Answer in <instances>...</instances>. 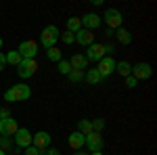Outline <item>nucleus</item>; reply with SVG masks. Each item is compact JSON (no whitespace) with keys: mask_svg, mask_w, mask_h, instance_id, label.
Returning <instances> with one entry per match:
<instances>
[{"mask_svg":"<svg viewBox=\"0 0 157 155\" xmlns=\"http://www.w3.org/2000/svg\"><path fill=\"white\" fill-rule=\"evenodd\" d=\"M126 86L132 90V88H136V86H138V80H136V78H132V76H128V78H126Z\"/></svg>","mask_w":157,"mask_h":155,"instance_id":"obj_28","label":"nucleus"},{"mask_svg":"<svg viewBox=\"0 0 157 155\" xmlns=\"http://www.w3.org/2000/svg\"><path fill=\"white\" fill-rule=\"evenodd\" d=\"M90 155H103V151H92Z\"/></svg>","mask_w":157,"mask_h":155,"instance_id":"obj_35","label":"nucleus"},{"mask_svg":"<svg viewBox=\"0 0 157 155\" xmlns=\"http://www.w3.org/2000/svg\"><path fill=\"white\" fill-rule=\"evenodd\" d=\"M75 155H88L86 151H75Z\"/></svg>","mask_w":157,"mask_h":155,"instance_id":"obj_34","label":"nucleus"},{"mask_svg":"<svg viewBox=\"0 0 157 155\" xmlns=\"http://www.w3.org/2000/svg\"><path fill=\"white\" fill-rule=\"evenodd\" d=\"M46 57H48L50 61H55V63H59V61H61V50H59L57 46L46 48Z\"/></svg>","mask_w":157,"mask_h":155,"instance_id":"obj_24","label":"nucleus"},{"mask_svg":"<svg viewBox=\"0 0 157 155\" xmlns=\"http://www.w3.org/2000/svg\"><path fill=\"white\" fill-rule=\"evenodd\" d=\"M0 155H6V153H4V151H2V149H0Z\"/></svg>","mask_w":157,"mask_h":155,"instance_id":"obj_36","label":"nucleus"},{"mask_svg":"<svg viewBox=\"0 0 157 155\" xmlns=\"http://www.w3.org/2000/svg\"><path fill=\"white\" fill-rule=\"evenodd\" d=\"M36 72H38L36 59H21V63L17 65V76H19L21 80H29Z\"/></svg>","mask_w":157,"mask_h":155,"instance_id":"obj_4","label":"nucleus"},{"mask_svg":"<svg viewBox=\"0 0 157 155\" xmlns=\"http://www.w3.org/2000/svg\"><path fill=\"white\" fill-rule=\"evenodd\" d=\"M78 132H82V134H90L92 132V122L90 119H80V124H78Z\"/></svg>","mask_w":157,"mask_h":155,"instance_id":"obj_23","label":"nucleus"},{"mask_svg":"<svg viewBox=\"0 0 157 155\" xmlns=\"http://www.w3.org/2000/svg\"><path fill=\"white\" fill-rule=\"evenodd\" d=\"M6 65V61H4V52H0V67H4Z\"/></svg>","mask_w":157,"mask_h":155,"instance_id":"obj_32","label":"nucleus"},{"mask_svg":"<svg viewBox=\"0 0 157 155\" xmlns=\"http://www.w3.org/2000/svg\"><path fill=\"white\" fill-rule=\"evenodd\" d=\"M32 96V88L27 84H15L4 92V101L6 103H17V101H27Z\"/></svg>","mask_w":157,"mask_h":155,"instance_id":"obj_1","label":"nucleus"},{"mask_svg":"<svg viewBox=\"0 0 157 155\" xmlns=\"http://www.w3.org/2000/svg\"><path fill=\"white\" fill-rule=\"evenodd\" d=\"M59 40H63V44H73L75 42V34H71V32H65V34H61Z\"/></svg>","mask_w":157,"mask_h":155,"instance_id":"obj_26","label":"nucleus"},{"mask_svg":"<svg viewBox=\"0 0 157 155\" xmlns=\"http://www.w3.org/2000/svg\"><path fill=\"white\" fill-rule=\"evenodd\" d=\"M65 27H67V32L78 34V32L82 29V21H80V17H69V19L65 21Z\"/></svg>","mask_w":157,"mask_h":155,"instance_id":"obj_19","label":"nucleus"},{"mask_svg":"<svg viewBox=\"0 0 157 155\" xmlns=\"http://www.w3.org/2000/svg\"><path fill=\"white\" fill-rule=\"evenodd\" d=\"M75 42L82 44V46H90V44L94 42V32H88V29L82 27V29L75 34Z\"/></svg>","mask_w":157,"mask_h":155,"instance_id":"obj_14","label":"nucleus"},{"mask_svg":"<svg viewBox=\"0 0 157 155\" xmlns=\"http://www.w3.org/2000/svg\"><path fill=\"white\" fill-rule=\"evenodd\" d=\"M86 61H101L103 57H107V52H105V44H101V42H92L90 46H88V50H86Z\"/></svg>","mask_w":157,"mask_h":155,"instance_id":"obj_7","label":"nucleus"},{"mask_svg":"<svg viewBox=\"0 0 157 155\" xmlns=\"http://www.w3.org/2000/svg\"><path fill=\"white\" fill-rule=\"evenodd\" d=\"M103 128H105V119H94V122H92V132H98V134H101V132H103Z\"/></svg>","mask_w":157,"mask_h":155,"instance_id":"obj_27","label":"nucleus"},{"mask_svg":"<svg viewBox=\"0 0 157 155\" xmlns=\"http://www.w3.org/2000/svg\"><path fill=\"white\" fill-rule=\"evenodd\" d=\"M42 155H61V153L57 151V149H50V147H48V149H44V151H42Z\"/></svg>","mask_w":157,"mask_h":155,"instance_id":"obj_31","label":"nucleus"},{"mask_svg":"<svg viewBox=\"0 0 157 155\" xmlns=\"http://www.w3.org/2000/svg\"><path fill=\"white\" fill-rule=\"evenodd\" d=\"M90 2H92L94 6H103V0H90Z\"/></svg>","mask_w":157,"mask_h":155,"instance_id":"obj_33","label":"nucleus"},{"mask_svg":"<svg viewBox=\"0 0 157 155\" xmlns=\"http://www.w3.org/2000/svg\"><path fill=\"white\" fill-rule=\"evenodd\" d=\"M4 61H6V63H11V65H15V67H17V65L21 63V55H19L17 50H11V52H6V55H4Z\"/></svg>","mask_w":157,"mask_h":155,"instance_id":"obj_21","label":"nucleus"},{"mask_svg":"<svg viewBox=\"0 0 157 155\" xmlns=\"http://www.w3.org/2000/svg\"><path fill=\"white\" fill-rule=\"evenodd\" d=\"M19 130V124L15 118H6V119H0V136H15V132Z\"/></svg>","mask_w":157,"mask_h":155,"instance_id":"obj_9","label":"nucleus"},{"mask_svg":"<svg viewBox=\"0 0 157 155\" xmlns=\"http://www.w3.org/2000/svg\"><path fill=\"white\" fill-rule=\"evenodd\" d=\"M17 52L21 55V59H36L38 55V42L36 40H23L19 48H17Z\"/></svg>","mask_w":157,"mask_h":155,"instance_id":"obj_5","label":"nucleus"},{"mask_svg":"<svg viewBox=\"0 0 157 155\" xmlns=\"http://www.w3.org/2000/svg\"><path fill=\"white\" fill-rule=\"evenodd\" d=\"M67 78H69V82H71V84H80V82H84V72H80V69H71V72L67 73Z\"/></svg>","mask_w":157,"mask_h":155,"instance_id":"obj_22","label":"nucleus"},{"mask_svg":"<svg viewBox=\"0 0 157 155\" xmlns=\"http://www.w3.org/2000/svg\"><path fill=\"white\" fill-rule=\"evenodd\" d=\"M6 118H13L9 109H0V119H6Z\"/></svg>","mask_w":157,"mask_h":155,"instance_id":"obj_30","label":"nucleus"},{"mask_svg":"<svg viewBox=\"0 0 157 155\" xmlns=\"http://www.w3.org/2000/svg\"><path fill=\"white\" fill-rule=\"evenodd\" d=\"M84 141H86V136L82 134V132H71L69 134V138H67V143H69V147H71L73 151H80L82 147H84Z\"/></svg>","mask_w":157,"mask_h":155,"instance_id":"obj_15","label":"nucleus"},{"mask_svg":"<svg viewBox=\"0 0 157 155\" xmlns=\"http://www.w3.org/2000/svg\"><path fill=\"white\" fill-rule=\"evenodd\" d=\"M80 21H82V27L88 29V32H94V29H98L103 25V19H101L98 13H86V15L80 17Z\"/></svg>","mask_w":157,"mask_h":155,"instance_id":"obj_6","label":"nucleus"},{"mask_svg":"<svg viewBox=\"0 0 157 155\" xmlns=\"http://www.w3.org/2000/svg\"><path fill=\"white\" fill-rule=\"evenodd\" d=\"M0 48H2V38H0Z\"/></svg>","mask_w":157,"mask_h":155,"instance_id":"obj_37","label":"nucleus"},{"mask_svg":"<svg viewBox=\"0 0 157 155\" xmlns=\"http://www.w3.org/2000/svg\"><path fill=\"white\" fill-rule=\"evenodd\" d=\"M32 132L27 130V128H19V130L15 132V145L17 147H21V149H27L29 145H32Z\"/></svg>","mask_w":157,"mask_h":155,"instance_id":"obj_13","label":"nucleus"},{"mask_svg":"<svg viewBox=\"0 0 157 155\" xmlns=\"http://www.w3.org/2000/svg\"><path fill=\"white\" fill-rule=\"evenodd\" d=\"M101 19L107 23V27L111 32L120 29L121 25H124V15H121V11H117V9H107L105 15H101Z\"/></svg>","mask_w":157,"mask_h":155,"instance_id":"obj_3","label":"nucleus"},{"mask_svg":"<svg viewBox=\"0 0 157 155\" xmlns=\"http://www.w3.org/2000/svg\"><path fill=\"white\" fill-rule=\"evenodd\" d=\"M132 78H136L138 82L140 80H149L151 76H153V67L149 65V63H136L132 65V73H130Z\"/></svg>","mask_w":157,"mask_h":155,"instance_id":"obj_8","label":"nucleus"},{"mask_svg":"<svg viewBox=\"0 0 157 155\" xmlns=\"http://www.w3.org/2000/svg\"><path fill=\"white\" fill-rule=\"evenodd\" d=\"M84 147H88V151H101L103 149V136L98 132H90L86 134V141H84Z\"/></svg>","mask_w":157,"mask_h":155,"instance_id":"obj_12","label":"nucleus"},{"mask_svg":"<svg viewBox=\"0 0 157 155\" xmlns=\"http://www.w3.org/2000/svg\"><path fill=\"white\" fill-rule=\"evenodd\" d=\"M115 72L124 76V78H128L130 73H132V63H128V61H115Z\"/></svg>","mask_w":157,"mask_h":155,"instance_id":"obj_17","label":"nucleus"},{"mask_svg":"<svg viewBox=\"0 0 157 155\" xmlns=\"http://www.w3.org/2000/svg\"><path fill=\"white\" fill-rule=\"evenodd\" d=\"M57 69H59V73H63V76H67V73L71 72V65H69V61L61 59L59 63H57Z\"/></svg>","mask_w":157,"mask_h":155,"instance_id":"obj_25","label":"nucleus"},{"mask_svg":"<svg viewBox=\"0 0 157 155\" xmlns=\"http://www.w3.org/2000/svg\"><path fill=\"white\" fill-rule=\"evenodd\" d=\"M97 72L101 73V78H109L111 73L115 72V59L113 57H103V59L98 61Z\"/></svg>","mask_w":157,"mask_h":155,"instance_id":"obj_10","label":"nucleus"},{"mask_svg":"<svg viewBox=\"0 0 157 155\" xmlns=\"http://www.w3.org/2000/svg\"><path fill=\"white\" fill-rule=\"evenodd\" d=\"M50 134L46 130H40V132H36L34 136H32V145L36 147V149H40V151H44V149H48L50 147Z\"/></svg>","mask_w":157,"mask_h":155,"instance_id":"obj_11","label":"nucleus"},{"mask_svg":"<svg viewBox=\"0 0 157 155\" xmlns=\"http://www.w3.org/2000/svg\"><path fill=\"white\" fill-rule=\"evenodd\" d=\"M84 80L88 84H101V80H103V78H101V73L97 72V67H92V69H88V72L84 73Z\"/></svg>","mask_w":157,"mask_h":155,"instance_id":"obj_20","label":"nucleus"},{"mask_svg":"<svg viewBox=\"0 0 157 155\" xmlns=\"http://www.w3.org/2000/svg\"><path fill=\"white\" fill-rule=\"evenodd\" d=\"M113 36L117 38L121 44H126V46H128V44L132 42V34H130V32H128L126 27H120V29H115V34H113Z\"/></svg>","mask_w":157,"mask_h":155,"instance_id":"obj_18","label":"nucleus"},{"mask_svg":"<svg viewBox=\"0 0 157 155\" xmlns=\"http://www.w3.org/2000/svg\"><path fill=\"white\" fill-rule=\"evenodd\" d=\"M69 65H71V69H80V72H84V67L88 65V61H86L84 55H73L71 59H69Z\"/></svg>","mask_w":157,"mask_h":155,"instance_id":"obj_16","label":"nucleus"},{"mask_svg":"<svg viewBox=\"0 0 157 155\" xmlns=\"http://www.w3.org/2000/svg\"><path fill=\"white\" fill-rule=\"evenodd\" d=\"M59 36H61V32H59L57 25H46L42 29V34H40V44L44 48H52L59 42Z\"/></svg>","mask_w":157,"mask_h":155,"instance_id":"obj_2","label":"nucleus"},{"mask_svg":"<svg viewBox=\"0 0 157 155\" xmlns=\"http://www.w3.org/2000/svg\"><path fill=\"white\" fill-rule=\"evenodd\" d=\"M23 153H25V155H42V151H40V149H36L34 145H29V147L25 149Z\"/></svg>","mask_w":157,"mask_h":155,"instance_id":"obj_29","label":"nucleus"}]
</instances>
